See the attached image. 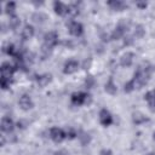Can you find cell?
Here are the masks:
<instances>
[{
	"instance_id": "obj_35",
	"label": "cell",
	"mask_w": 155,
	"mask_h": 155,
	"mask_svg": "<svg viewBox=\"0 0 155 155\" xmlns=\"http://www.w3.org/2000/svg\"><path fill=\"white\" fill-rule=\"evenodd\" d=\"M148 155H155V154H153V153H149V154H148Z\"/></svg>"
},
{
	"instance_id": "obj_26",
	"label": "cell",
	"mask_w": 155,
	"mask_h": 155,
	"mask_svg": "<svg viewBox=\"0 0 155 155\" xmlns=\"http://www.w3.org/2000/svg\"><path fill=\"white\" fill-rule=\"evenodd\" d=\"M64 132H65V137L69 138V139H74L75 137H78V132L73 127H68Z\"/></svg>"
},
{
	"instance_id": "obj_16",
	"label": "cell",
	"mask_w": 155,
	"mask_h": 155,
	"mask_svg": "<svg viewBox=\"0 0 155 155\" xmlns=\"http://www.w3.org/2000/svg\"><path fill=\"white\" fill-rule=\"evenodd\" d=\"M21 35H22V38H23L24 40L31 39L33 35H34V27L30 25V24H25V25L23 27L22 31H21Z\"/></svg>"
},
{
	"instance_id": "obj_18",
	"label": "cell",
	"mask_w": 155,
	"mask_h": 155,
	"mask_svg": "<svg viewBox=\"0 0 155 155\" xmlns=\"http://www.w3.org/2000/svg\"><path fill=\"white\" fill-rule=\"evenodd\" d=\"M108 5L115 10V11H122L125 7H126V4L124 1H120V0H114V1H108Z\"/></svg>"
},
{
	"instance_id": "obj_30",
	"label": "cell",
	"mask_w": 155,
	"mask_h": 155,
	"mask_svg": "<svg viewBox=\"0 0 155 155\" xmlns=\"http://www.w3.org/2000/svg\"><path fill=\"white\" fill-rule=\"evenodd\" d=\"M85 85H86V87H87V88L93 87V85H94V79H93L92 76H87V78H86V80H85Z\"/></svg>"
},
{
	"instance_id": "obj_21",
	"label": "cell",
	"mask_w": 155,
	"mask_h": 155,
	"mask_svg": "<svg viewBox=\"0 0 155 155\" xmlns=\"http://www.w3.org/2000/svg\"><path fill=\"white\" fill-rule=\"evenodd\" d=\"M19 24H21V21H19V18H18L16 15L10 16V19H8V28H11V29H17V28L19 27Z\"/></svg>"
},
{
	"instance_id": "obj_14",
	"label": "cell",
	"mask_w": 155,
	"mask_h": 155,
	"mask_svg": "<svg viewBox=\"0 0 155 155\" xmlns=\"http://www.w3.org/2000/svg\"><path fill=\"white\" fill-rule=\"evenodd\" d=\"M145 101L148 102L149 109L151 111H155V90H150L145 93Z\"/></svg>"
},
{
	"instance_id": "obj_10",
	"label": "cell",
	"mask_w": 155,
	"mask_h": 155,
	"mask_svg": "<svg viewBox=\"0 0 155 155\" xmlns=\"http://www.w3.org/2000/svg\"><path fill=\"white\" fill-rule=\"evenodd\" d=\"M13 127H15V124H13V121L10 116H4L1 119V130H2V132L11 133Z\"/></svg>"
},
{
	"instance_id": "obj_9",
	"label": "cell",
	"mask_w": 155,
	"mask_h": 155,
	"mask_svg": "<svg viewBox=\"0 0 155 155\" xmlns=\"http://www.w3.org/2000/svg\"><path fill=\"white\" fill-rule=\"evenodd\" d=\"M68 29H69V33L73 36H80L82 34V31H84L82 24L79 23V22H70L69 25H68Z\"/></svg>"
},
{
	"instance_id": "obj_2",
	"label": "cell",
	"mask_w": 155,
	"mask_h": 155,
	"mask_svg": "<svg viewBox=\"0 0 155 155\" xmlns=\"http://www.w3.org/2000/svg\"><path fill=\"white\" fill-rule=\"evenodd\" d=\"M71 99V103L74 105H82V104H88L91 103L92 98H91V94L90 93H86V92H74L70 97Z\"/></svg>"
},
{
	"instance_id": "obj_15",
	"label": "cell",
	"mask_w": 155,
	"mask_h": 155,
	"mask_svg": "<svg viewBox=\"0 0 155 155\" xmlns=\"http://www.w3.org/2000/svg\"><path fill=\"white\" fill-rule=\"evenodd\" d=\"M52 81V75L51 74H41V75H39L38 76V79H36V82H38V85L40 86V87H45V86H47L50 82Z\"/></svg>"
},
{
	"instance_id": "obj_34",
	"label": "cell",
	"mask_w": 155,
	"mask_h": 155,
	"mask_svg": "<svg viewBox=\"0 0 155 155\" xmlns=\"http://www.w3.org/2000/svg\"><path fill=\"white\" fill-rule=\"evenodd\" d=\"M153 139H154V140H155V132H154V133H153Z\"/></svg>"
},
{
	"instance_id": "obj_12",
	"label": "cell",
	"mask_w": 155,
	"mask_h": 155,
	"mask_svg": "<svg viewBox=\"0 0 155 155\" xmlns=\"http://www.w3.org/2000/svg\"><path fill=\"white\" fill-rule=\"evenodd\" d=\"M133 58H134V54H133L132 52H126V53H124V54L121 56V58H120V64H121L122 67H125V68H128V67L132 65Z\"/></svg>"
},
{
	"instance_id": "obj_31",
	"label": "cell",
	"mask_w": 155,
	"mask_h": 155,
	"mask_svg": "<svg viewBox=\"0 0 155 155\" xmlns=\"http://www.w3.org/2000/svg\"><path fill=\"white\" fill-rule=\"evenodd\" d=\"M99 155H113V151L110 149H102Z\"/></svg>"
},
{
	"instance_id": "obj_29",
	"label": "cell",
	"mask_w": 155,
	"mask_h": 155,
	"mask_svg": "<svg viewBox=\"0 0 155 155\" xmlns=\"http://www.w3.org/2000/svg\"><path fill=\"white\" fill-rule=\"evenodd\" d=\"M33 19H34V22H36V23H42V22L46 19V16H45L44 13H41V12L34 13V15H33Z\"/></svg>"
},
{
	"instance_id": "obj_17",
	"label": "cell",
	"mask_w": 155,
	"mask_h": 155,
	"mask_svg": "<svg viewBox=\"0 0 155 155\" xmlns=\"http://www.w3.org/2000/svg\"><path fill=\"white\" fill-rule=\"evenodd\" d=\"M104 90H105V92H107V93L113 94V96H114V94L117 92V87H116V85H115V82H114L113 78H109V80L105 82Z\"/></svg>"
},
{
	"instance_id": "obj_3",
	"label": "cell",
	"mask_w": 155,
	"mask_h": 155,
	"mask_svg": "<svg viewBox=\"0 0 155 155\" xmlns=\"http://www.w3.org/2000/svg\"><path fill=\"white\" fill-rule=\"evenodd\" d=\"M50 137L56 143H61L64 138H67L65 137V132L62 128H58V127H52L50 130Z\"/></svg>"
},
{
	"instance_id": "obj_22",
	"label": "cell",
	"mask_w": 155,
	"mask_h": 155,
	"mask_svg": "<svg viewBox=\"0 0 155 155\" xmlns=\"http://www.w3.org/2000/svg\"><path fill=\"white\" fill-rule=\"evenodd\" d=\"M15 10H16V4L15 2H6L5 4V12L8 16H13L15 15Z\"/></svg>"
},
{
	"instance_id": "obj_19",
	"label": "cell",
	"mask_w": 155,
	"mask_h": 155,
	"mask_svg": "<svg viewBox=\"0 0 155 155\" xmlns=\"http://www.w3.org/2000/svg\"><path fill=\"white\" fill-rule=\"evenodd\" d=\"M132 120H133V122H134L136 125H142V124H144V122L148 121V119H147L142 113H139V111L133 113V115H132Z\"/></svg>"
},
{
	"instance_id": "obj_6",
	"label": "cell",
	"mask_w": 155,
	"mask_h": 155,
	"mask_svg": "<svg viewBox=\"0 0 155 155\" xmlns=\"http://www.w3.org/2000/svg\"><path fill=\"white\" fill-rule=\"evenodd\" d=\"M58 42V34L56 31H47L44 36V44L48 47L56 46Z\"/></svg>"
},
{
	"instance_id": "obj_28",
	"label": "cell",
	"mask_w": 155,
	"mask_h": 155,
	"mask_svg": "<svg viewBox=\"0 0 155 155\" xmlns=\"http://www.w3.org/2000/svg\"><path fill=\"white\" fill-rule=\"evenodd\" d=\"M134 88H136V85H134L133 80H130V81H128V82H126V84H125V86H124V91H125L126 93L132 92Z\"/></svg>"
},
{
	"instance_id": "obj_1",
	"label": "cell",
	"mask_w": 155,
	"mask_h": 155,
	"mask_svg": "<svg viewBox=\"0 0 155 155\" xmlns=\"http://www.w3.org/2000/svg\"><path fill=\"white\" fill-rule=\"evenodd\" d=\"M151 73H153V65L151 64L144 63L143 65H140L137 69V71L134 73L133 79H132L134 85H136V88H140L142 86H144L148 82Z\"/></svg>"
},
{
	"instance_id": "obj_4",
	"label": "cell",
	"mask_w": 155,
	"mask_h": 155,
	"mask_svg": "<svg viewBox=\"0 0 155 155\" xmlns=\"http://www.w3.org/2000/svg\"><path fill=\"white\" fill-rule=\"evenodd\" d=\"M126 30H127V23L120 22V23H119V25H117V27L114 29V31L111 33L110 38H111V39H114V40H120V39L125 35Z\"/></svg>"
},
{
	"instance_id": "obj_13",
	"label": "cell",
	"mask_w": 155,
	"mask_h": 155,
	"mask_svg": "<svg viewBox=\"0 0 155 155\" xmlns=\"http://www.w3.org/2000/svg\"><path fill=\"white\" fill-rule=\"evenodd\" d=\"M53 10L59 16H63V15L68 13V6L63 2H61V1H54L53 2Z\"/></svg>"
},
{
	"instance_id": "obj_7",
	"label": "cell",
	"mask_w": 155,
	"mask_h": 155,
	"mask_svg": "<svg viewBox=\"0 0 155 155\" xmlns=\"http://www.w3.org/2000/svg\"><path fill=\"white\" fill-rule=\"evenodd\" d=\"M0 69H1V76L12 78V75H13V73L16 70V67H15V64H12L10 62H4L1 64V67H0Z\"/></svg>"
},
{
	"instance_id": "obj_11",
	"label": "cell",
	"mask_w": 155,
	"mask_h": 155,
	"mask_svg": "<svg viewBox=\"0 0 155 155\" xmlns=\"http://www.w3.org/2000/svg\"><path fill=\"white\" fill-rule=\"evenodd\" d=\"M99 122L103 126H109L113 122V116L107 109H102L99 111Z\"/></svg>"
},
{
	"instance_id": "obj_27",
	"label": "cell",
	"mask_w": 155,
	"mask_h": 155,
	"mask_svg": "<svg viewBox=\"0 0 155 155\" xmlns=\"http://www.w3.org/2000/svg\"><path fill=\"white\" fill-rule=\"evenodd\" d=\"M51 52H52V47H48V46H46L44 44L42 47H41V56H42V58H48Z\"/></svg>"
},
{
	"instance_id": "obj_25",
	"label": "cell",
	"mask_w": 155,
	"mask_h": 155,
	"mask_svg": "<svg viewBox=\"0 0 155 155\" xmlns=\"http://www.w3.org/2000/svg\"><path fill=\"white\" fill-rule=\"evenodd\" d=\"M144 34H145V29H144V27L140 25V24L136 25V28H134V36L139 39V38H143Z\"/></svg>"
},
{
	"instance_id": "obj_33",
	"label": "cell",
	"mask_w": 155,
	"mask_h": 155,
	"mask_svg": "<svg viewBox=\"0 0 155 155\" xmlns=\"http://www.w3.org/2000/svg\"><path fill=\"white\" fill-rule=\"evenodd\" d=\"M138 7H140V8H144V7H147V2H137L136 4Z\"/></svg>"
},
{
	"instance_id": "obj_20",
	"label": "cell",
	"mask_w": 155,
	"mask_h": 155,
	"mask_svg": "<svg viewBox=\"0 0 155 155\" xmlns=\"http://www.w3.org/2000/svg\"><path fill=\"white\" fill-rule=\"evenodd\" d=\"M80 12V8H79V5L78 4H70L68 5V13L70 17H76Z\"/></svg>"
},
{
	"instance_id": "obj_8",
	"label": "cell",
	"mask_w": 155,
	"mask_h": 155,
	"mask_svg": "<svg viewBox=\"0 0 155 155\" xmlns=\"http://www.w3.org/2000/svg\"><path fill=\"white\" fill-rule=\"evenodd\" d=\"M79 69V63L74 59H69L65 62L64 67H63V73L64 74H74L75 71H78Z\"/></svg>"
},
{
	"instance_id": "obj_23",
	"label": "cell",
	"mask_w": 155,
	"mask_h": 155,
	"mask_svg": "<svg viewBox=\"0 0 155 155\" xmlns=\"http://www.w3.org/2000/svg\"><path fill=\"white\" fill-rule=\"evenodd\" d=\"M78 137H79V139H80L81 144H84V145L88 144V143H90V140H91L90 134H88V133H86V132H80V133H78Z\"/></svg>"
},
{
	"instance_id": "obj_32",
	"label": "cell",
	"mask_w": 155,
	"mask_h": 155,
	"mask_svg": "<svg viewBox=\"0 0 155 155\" xmlns=\"http://www.w3.org/2000/svg\"><path fill=\"white\" fill-rule=\"evenodd\" d=\"M54 155H68V153L65 150H58L54 153Z\"/></svg>"
},
{
	"instance_id": "obj_5",
	"label": "cell",
	"mask_w": 155,
	"mask_h": 155,
	"mask_svg": "<svg viewBox=\"0 0 155 155\" xmlns=\"http://www.w3.org/2000/svg\"><path fill=\"white\" fill-rule=\"evenodd\" d=\"M18 104H19L21 109L24 110V111L30 110L33 108V105H34V103H33V101H31L29 94H22L19 97V99H18Z\"/></svg>"
},
{
	"instance_id": "obj_24",
	"label": "cell",
	"mask_w": 155,
	"mask_h": 155,
	"mask_svg": "<svg viewBox=\"0 0 155 155\" xmlns=\"http://www.w3.org/2000/svg\"><path fill=\"white\" fill-rule=\"evenodd\" d=\"M12 84V78H4L1 76L0 79V85H1V88L2 90H7Z\"/></svg>"
}]
</instances>
